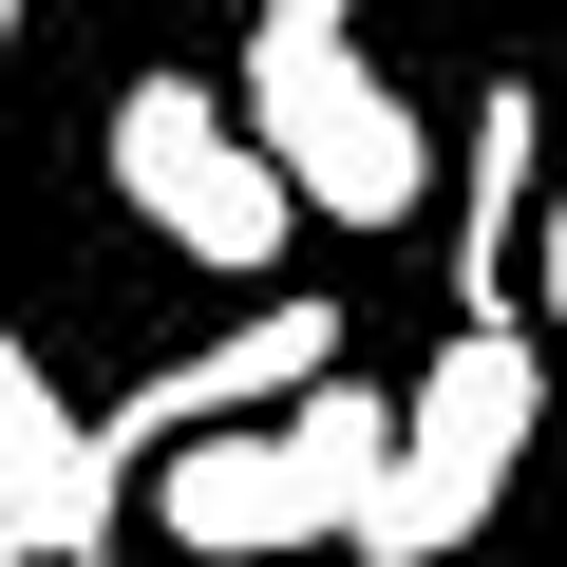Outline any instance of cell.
Here are the masks:
<instances>
[{
    "label": "cell",
    "mask_w": 567,
    "mask_h": 567,
    "mask_svg": "<svg viewBox=\"0 0 567 567\" xmlns=\"http://www.w3.org/2000/svg\"><path fill=\"white\" fill-rule=\"evenodd\" d=\"M114 511H133V473L95 454V416L0 341V548H20V567H95Z\"/></svg>",
    "instance_id": "cell-6"
},
{
    "label": "cell",
    "mask_w": 567,
    "mask_h": 567,
    "mask_svg": "<svg viewBox=\"0 0 567 567\" xmlns=\"http://www.w3.org/2000/svg\"><path fill=\"white\" fill-rule=\"evenodd\" d=\"M341 379V303H303V284H265V303L227 322V341H189V360H152L114 416H95V454L114 473H171V454H208V435H265V416H303Z\"/></svg>",
    "instance_id": "cell-5"
},
{
    "label": "cell",
    "mask_w": 567,
    "mask_h": 567,
    "mask_svg": "<svg viewBox=\"0 0 567 567\" xmlns=\"http://www.w3.org/2000/svg\"><path fill=\"white\" fill-rule=\"evenodd\" d=\"M227 114L265 133V171L303 189L322 227H416V208H435V133L398 114V76L360 58L341 0H265V20H246V76H227Z\"/></svg>",
    "instance_id": "cell-2"
},
{
    "label": "cell",
    "mask_w": 567,
    "mask_h": 567,
    "mask_svg": "<svg viewBox=\"0 0 567 567\" xmlns=\"http://www.w3.org/2000/svg\"><path fill=\"white\" fill-rule=\"evenodd\" d=\"M529 416H548V322H454V360L398 398V492H379L360 567H454L492 529V492L529 473Z\"/></svg>",
    "instance_id": "cell-3"
},
{
    "label": "cell",
    "mask_w": 567,
    "mask_h": 567,
    "mask_svg": "<svg viewBox=\"0 0 567 567\" xmlns=\"http://www.w3.org/2000/svg\"><path fill=\"white\" fill-rule=\"evenodd\" d=\"M529 303H548V360H567V208L529 227Z\"/></svg>",
    "instance_id": "cell-8"
},
{
    "label": "cell",
    "mask_w": 567,
    "mask_h": 567,
    "mask_svg": "<svg viewBox=\"0 0 567 567\" xmlns=\"http://www.w3.org/2000/svg\"><path fill=\"white\" fill-rule=\"evenodd\" d=\"M95 152H114V208H133L171 265H227V284H265L284 246H303V189L265 171V133H246L208 76H133Z\"/></svg>",
    "instance_id": "cell-4"
},
{
    "label": "cell",
    "mask_w": 567,
    "mask_h": 567,
    "mask_svg": "<svg viewBox=\"0 0 567 567\" xmlns=\"http://www.w3.org/2000/svg\"><path fill=\"white\" fill-rule=\"evenodd\" d=\"M398 492V398L322 379L303 416H265V435H208L171 473H133V511L189 548V567H303V548H360Z\"/></svg>",
    "instance_id": "cell-1"
},
{
    "label": "cell",
    "mask_w": 567,
    "mask_h": 567,
    "mask_svg": "<svg viewBox=\"0 0 567 567\" xmlns=\"http://www.w3.org/2000/svg\"><path fill=\"white\" fill-rule=\"evenodd\" d=\"M548 95L492 76L473 95V189H454V322H511V284H529V227H548Z\"/></svg>",
    "instance_id": "cell-7"
}]
</instances>
